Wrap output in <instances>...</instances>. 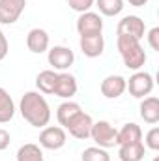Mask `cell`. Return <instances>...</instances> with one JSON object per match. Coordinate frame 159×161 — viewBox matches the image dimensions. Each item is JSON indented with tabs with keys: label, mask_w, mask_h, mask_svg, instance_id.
Here are the masks:
<instances>
[{
	"label": "cell",
	"mask_w": 159,
	"mask_h": 161,
	"mask_svg": "<svg viewBox=\"0 0 159 161\" xmlns=\"http://www.w3.org/2000/svg\"><path fill=\"white\" fill-rule=\"evenodd\" d=\"M79 47H80V51H82L84 56L97 58L105 51V40H103L101 34H96V36H80Z\"/></svg>",
	"instance_id": "cell-12"
},
{
	"label": "cell",
	"mask_w": 159,
	"mask_h": 161,
	"mask_svg": "<svg viewBox=\"0 0 159 161\" xmlns=\"http://www.w3.org/2000/svg\"><path fill=\"white\" fill-rule=\"evenodd\" d=\"M125 90L137 99H144L152 94L154 90V77L148 71H135L129 80H125Z\"/></svg>",
	"instance_id": "cell-3"
},
{
	"label": "cell",
	"mask_w": 159,
	"mask_h": 161,
	"mask_svg": "<svg viewBox=\"0 0 159 161\" xmlns=\"http://www.w3.org/2000/svg\"><path fill=\"white\" fill-rule=\"evenodd\" d=\"M92 125H94V120H92V116H90V114H86L84 111H80L79 114H77L73 120H71L69 124H68V125H66V129L69 131V135H71V137L84 141V139H88V137H90Z\"/></svg>",
	"instance_id": "cell-10"
},
{
	"label": "cell",
	"mask_w": 159,
	"mask_h": 161,
	"mask_svg": "<svg viewBox=\"0 0 159 161\" xmlns=\"http://www.w3.org/2000/svg\"><path fill=\"white\" fill-rule=\"evenodd\" d=\"M116 47H118V53L123 60V66L127 69H133V71H139L144 64H146V53L140 45V41L131 38V36H123L118 34V40H116Z\"/></svg>",
	"instance_id": "cell-2"
},
{
	"label": "cell",
	"mask_w": 159,
	"mask_h": 161,
	"mask_svg": "<svg viewBox=\"0 0 159 161\" xmlns=\"http://www.w3.org/2000/svg\"><path fill=\"white\" fill-rule=\"evenodd\" d=\"M8 51H9V45H8V40H6V34L0 28V62L8 56Z\"/></svg>",
	"instance_id": "cell-27"
},
{
	"label": "cell",
	"mask_w": 159,
	"mask_h": 161,
	"mask_svg": "<svg viewBox=\"0 0 159 161\" xmlns=\"http://www.w3.org/2000/svg\"><path fill=\"white\" fill-rule=\"evenodd\" d=\"M77 32L79 36H96L103 32V19L99 13L84 11L77 19Z\"/></svg>",
	"instance_id": "cell-7"
},
{
	"label": "cell",
	"mask_w": 159,
	"mask_h": 161,
	"mask_svg": "<svg viewBox=\"0 0 159 161\" xmlns=\"http://www.w3.org/2000/svg\"><path fill=\"white\" fill-rule=\"evenodd\" d=\"M129 2V6H135V8H142L148 0H127Z\"/></svg>",
	"instance_id": "cell-29"
},
{
	"label": "cell",
	"mask_w": 159,
	"mask_h": 161,
	"mask_svg": "<svg viewBox=\"0 0 159 161\" xmlns=\"http://www.w3.org/2000/svg\"><path fill=\"white\" fill-rule=\"evenodd\" d=\"M146 154V148L142 141L139 142H129V144H120L118 148V158L120 161H142Z\"/></svg>",
	"instance_id": "cell-16"
},
{
	"label": "cell",
	"mask_w": 159,
	"mask_h": 161,
	"mask_svg": "<svg viewBox=\"0 0 159 161\" xmlns=\"http://www.w3.org/2000/svg\"><path fill=\"white\" fill-rule=\"evenodd\" d=\"M116 32L123 34V36H131L135 40H142L144 32H146V25L139 15H125L116 26Z\"/></svg>",
	"instance_id": "cell-9"
},
{
	"label": "cell",
	"mask_w": 159,
	"mask_h": 161,
	"mask_svg": "<svg viewBox=\"0 0 159 161\" xmlns=\"http://www.w3.org/2000/svg\"><path fill=\"white\" fill-rule=\"evenodd\" d=\"M47 60H49V66H52L54 71H66L73 66L75 62V54L69 47H64V45H54L47 51Z\"/></svg>",
	"instance_id": "cell-5"
},
{
	"label": "cell",
	"mask_w": 159,
	"mask_h": 161,
	"mask_svg": "<svg viewBox=\"0 0 159 161\" xmlns=\"http://www.w3.org/2000/svg\"><path fill=\"white\" fill-rule=\"evenodd\" d=\"M80 111H82V109H80V105H79V103H75V101H71V99H68V101L60 103V105H58V109H56V118H58V124H60L62 127H66L69 122L79 114Z\"/></svg>",
	"instance_id": "cell-18"
},
{
	"label": "cell",
	"mask_w": 159,
	"mask_h": 161,
	"mask_svg": "<svg viewBox=\"0 0 159 161\" xmlns=\"http://www.w3.org/2000/svg\"><path fill=\"white\" fill-rule=\"evenodd\" d=\"M77 90H79L77 79H75L71 73L62 71V73L56 75V84H54V90H52L54 96H58V97H62V99H71V97L77 94Z\"/></svg>",
	"instance_id": "cell-11"
},
{
	"label": "cell",
	"mask_w": 159,
	"mask_h": 161,
	"mask_svg": "<svg viewBox=\"0 0 159 161\" xmlns=\"http://www.w3.org/2000/svg\"><path fill=\"white\" fill-rule=\"evenodd\" d=\"M26 8V0H0V25H13Z\"/></svg>",
	"instance_id": "cell-8"
},
{
	"label": "cell",
	"mask_w": 159,
	"mask_h": 161,
	"mask_svg": "<svg viewBox=\"0 0 159 161\" xmlns=\"http://www.w3.org/2000/svg\"><path fill=\"white\" fill-rule=\"evenodd\" d=\"M148 43H150V47L154 49V51H159V28L157 26H154L150 32H148Z\"/></svg>",
	"instance_id": "cell-26"
},
{
	"label": "cell",
	"mask_w": 159,
	"mask_h": 161,
	"mask_svg": "<svg viewBox=\"0 0 159 161\" xmlns=\"http://www.w3.org/2000/svg\"><path fill=\"white\" fill-rule=\"evenodd\" d=\"M82 161H111V156L105 148L90 146L82 152Z\"/></svg>",
	"instance_id": "cell-23"
},
{
	"label": "cell",
	"mask_w": 159,
	"mask_h": 161,
	"mask_svg": "<svg viewBox=\"0 0 159 161\" xmlns=\"http://www.w3.org/2000/svg\"><path fill=\"white\" fill-rule=\"evenodd\" d=\"M154 161H159V156H156V158H154Z\"/></svg>",
	"instance_id": "cell-30"
},
{
	"label": "cell",
	"mask_w": 159,
	"mask_h": 161,
	"mask_svg": "<svg viewBox=\"0 0 159 161\" xmlns=\"http://www.w3.org/2000/svg\"><path fill=\"white\" fill-rule=\"evenodd\" d=\"M140 118L146 122V124H157L159 122V99L156 96H148L140 101Z\"/></svg>",
	"instance_id": "cell-15"
},
{
	"label": "cell",
	"mask_w": 159,
	"mask_h": 161,
	"mask_svg": "<svg viewBox=\"0 0 159 161\" xmlns=\"http://www.w3.org/2000/svg\"><path fill=\"white\" fill-rule=\"evenodd\" d=\"M144 148L152 150V152H157L159 150V127H152L148 133H146V139H144Z\"/></svg>",
	"instance_id": "cell-24"
},
{
	"label": "cell",
	"mask_w": 159,
	"mask_h": 161,
	"mask_svg": "<svg viewBox=\"0 0 159 161\" xmlns=\"http://www.w3.org/2000/svg\"><path fill=\"white\" fill-rule=\"evenodd\" d=\"M68 142L66 129L60 125H45L40 133V146L45 150H60Z\"/></svg>",
	"instance_id": "cell-6"
},
{
	"label": "cell",
	"mask_w": 159,
	"mask_h": 161,
	"mask_svg": "<svg viewBox=\"0 0 159 161\" xmlns=\"http://www.w3.org/2000/svg\"><path fill=\"white\" fill-rule=\"evenodd\" d=\"M96 0H68L69 8L77 13H84V11H90V8L94 6Z\"/></svg>",
	"instance_id": "cell-25"
},
{
	"label": "cell",
	"mask_w": 159,
	"mask_h": 161,
	"mask_svg": "<svg viewBox=\"0 0 159 161\" xmlns=\"http://www.w3.org/2000/svg\"><path fill=\"white\" fill-rule=\"evenodd\" d=\"M125 80L122 75H109L101 80V94L107 99H116L125 92Z\"/></svg>",
	"instance_id": "cell-13"
},
{
	"label": "cell",
	"mask_w": 159,
	"mask_h": 161,
	"mask_svg": "<svg viewBox=\"0 0 159 161\" xmlns=\"http://www.w3.org/2000/svg\"><path fill=\"white\" fill-rule=\"evenodd\" d=\"M15 114V103L6 88L0 86V124H8Z\"/></svg>",
	"instance_id": "cell-19"
},
{
	"label": "cell",
	"mask_w": 159,
	"mask_h": 161,
	"mask_svg": "<svg viewBox=\"0 0 159 161\" xmlns=\"http://www.w3.org/2000/svg\"><path fill=\"white\" fill-rule=\"evenodd\" d=\"M17 161H45L43 159V152L38 144L34 142H28V144H23L19 150H17Z\"/></svg>",
	"instance_id": "cell-21"
},
{
	"label": "cell",
	"mask_w": 159,
	"mask_h": 161,
	"mask_svg": "<svg viewBox=\"0 0 159 161\" xmlns=\"http://www.w3.org/2000/svg\"><path fill=\"white\" fill-rule=\"evenodd\" d=\"M99 9L101 15L105 17H114V15H120L122 9H123V0H96L94 2Z\"/></svg>",
	"instance_id": "cell-22"
},
{
	"label": "cell",
	"mask_w": 159,
	"mask_h": 161,
	"mask_svg": "<svg viewBox=\"0 0 159 161\" xmlns=\"http://www.w3.org/2000/svg\"><path fill=\"white\" fill-rule=\"evenodd\" d=\"M21 116L34 127H45L51 122V107L40 92H25L19 101Z\"/></svg>",
	"instance_id": "cell-1"
},
{
	"label": "cell",
	"mask_w": 159,
	"mask_h": 161,
	"mask_svg": "<svg viewBox=\"0 0 159 161\" xmlns=\"http://www.w3.org/2000/svg\"><path fill=\"white\" fill-rule=\"evenodd\" d=\"M56 71L54 69H43L40 71V75L36 77V86L41 94H52L54 84H56Z\"/></svg>",
	"instance_id": "cell-20"
},
{
	"label": "cell",
	"mask_w": 159,
	"mask_h": 161,
	"mask_svg": "<svg viewBox=\"0 0 159 161\" xmlns=\"http://www.w3.org/2000/svg\"><path fill=\"white\" fill-rule=\"evenodd\" d=\"M142 141V129L139 124L135 122H129L125 124L122 129H118V135H116V144H129V142H139Z\"/></svg>",
	"instance_id": "cell-17"
},
{
	"label": "cell",
	"mask_w": 159,
	"mask_h": 161,
	"mask_svg": "<svg viewBox=\"0 0 159 161\" xmlns=\"http://www.w3.org/2000/svg\"><path fill=\"white\" fill-rule=\"evenodd\" d=\"M116 135H118V129L112 127L107 120L94 122L92 131H90V137H92V141L96 142V146L105 148V150L116 146Z\"/></svg>",
	"instance_id": "cell-4"
},
{
	"label": "cell",
	"mask_w": 159,
	"mask_h": 161,
	"mask_svg": "<svg viewBox=\"0 0 159 161\" xmlns=\"http://www.w3.org/2000/svg\"><path fill=\"white\" fill-rule=\"evenodd\" d=\"M26 47L30 53H36V54L49 51V34L43 28H32L26 36Z\"/></svg>",
	"instance_id": "cell-14"
},
{
	"label": "cell",
	"mask_w": 159,
	"mask_h": 161,
	"mask_svg": "<svg viewBox=\"0 0 159 161\" xmlns=\"http://www.w3.org/2000/svg\"><path fill=\"white\" fill-rule=\"evenodd\" d=\"M9 142H11L9 133H8L6 129H2V127H0V152H2V150H6V148L9 146Z\"/></svg>",
	"instance_id": "cell-28"
}]
</instances>
